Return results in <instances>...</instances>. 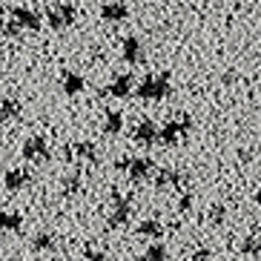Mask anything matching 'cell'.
Returning <instances> with one entry per match:
<instances>
[{
	"label": "cell",
	"mask_w": 261,
	"mask_h": 261,
	"mask_svg": "<svg viewBox=\"0 0 261 261\" xmlns=\"http://www.w3.org/2000/svg\"><path fill=\"white\" fill-rule=\"evenodd\" d=\"M187 187V175L178 167H161L155 172V190H184Z\"/></svg>",
	"instance_id": "cell-7"
},
{
	"label": "cell",
	"mask_w": 261,
	"mask_h": 261,
	"mask_svg": "<svg viewBox=\"0 0 261 261\" xmlns=\"http://www.w3.org/2000/svg\"><path fill=\"white\" fill-rule=\"evenodd\" d=\"M0 32H3V35H9V38H17V35H20V26H17L15 20H6V23L0 26Z\"/></svg>",
	"instance_id": "cell-27"
},
{
	"label": "cell",
	"mask_w": 261,
	"mask_h": 261,
	"mask_svg": "<svg viewBox=\"0 0 261 261\" xmlns=\"http://www.w3.org/2000/svg\"><path fill=\"white\" fill-rule=\"evenodd\" d=\"M190 126H192V121H190V115H175L172 121H167L158 129V144H164V146H175L178 141H184V135L190 132Z\"/></svg>",
	"instance_id": "cell-3"
},
{
	"label": "cell",
	"mask_w": 261,
	"mask_h": 261,
	"mask_svg": "<svg viewBox=\"0 0 261 261\" xmlns=\"http://www.w3.org/2000/svg\"><path fill=\"white\" fill-rule=\"evenodd\" d=\"M169 92H172L169 72H152V75H146L138 84V89H135V95L141 100H161V98H169Z\"/></svg>",
	"instance_id": "cell-1"
},
{
	"label": "cell",
	"mask_w": 261,
	"mask_h": 261,
	"mask_svg": "<svg viewBox=\"0 0 261 261\" xmlns=\"http://www.w3.org/2000/svg\"><path fill=\"white\" fill-rule=\"evenodd\" d=\"M103 95H107V98H129L132 95V75L123 72V75L112 77V84L103 89Z\"/></svg>",
	"instance_id": "cell-14"
},
{
	"label": "cell",
	"mask_w": 261,
	"mask_h": 261,
	"mask_svg": "<svg viewBox=\"0 0 261 261\" xmlns=\"http://www.w3.org/2000/svg\"><path fill=\"white\" fill-rule=\"evenodd\" d=\"M63 155L66 158H75V161H86V164H98V146H95V141H86V138H81V141H72L66 149H63Z\"/></svg>",
	"instance_id": "cell-6"
},
{
	"label": "cell",
	"mask_w": 261,
	"mask_h": 261,
	"mask_svg": "<svg viewBox=\"0 0 261 261\" xmlns=\"http://www.w3.org/2000/svg\"><path fill=\"white\" fill-rule=\"evenodd\" d=\"M241 253L244 255H258L261 253V238L255 236V232H247V236L241 238Z\"/></svg>",
	"instance_id": "cell-23"
},
{
	"label": "cell",
	"mask_w": 261,
	"mask_h": 261,
	"mask_svg": "<svg viewBox=\"0 0 261 261\" xmlns=\"http://www.w3.org/2000/svg\"><path fill=\"white\" fill-rule=\"evenodd\" d=\"M121 129H123V115L115 112V109H109L103 115V132L107 135H121Z\"/></svg>",
	"instance_id": "cell-20"
},
{
	"label": "cell",
	"mask_w": 261,
	"mask_h": 261,
	"mask_svg": "<svg viewBox=\"0 0 261 261\" xmlns=\"http://www.w3.org/2000/svg\"><path fill=\"white\" fill-rule=\"evenodd\" d=\"M187 261H213V250H207V247H198V250H195V253H192Z\"/></svg>",
	"instance_id": "cell-25"
},
{
	"label": "cell",
	"mask_w": 261,
	"mask_h": 261,
	"mask_svg": "<svg viewBox=\"0 0 261 261\" xmlns=\"http://www.w3.org/2000/svg\"><path fill=\"white\" fill-rule=\"evenodd\" d=\"M115 169H118V172H123L129 181L138 184V181H146V178L155 172V161H152V158H118Z\"/></svg>",
	"instance_id": "cell-2"
},
{
	"label": "cell",
	"mask_w": 261,
	"mask_h": 261,
	"mask_svg": "<svg viewBox=\"0 0 261 261\" xmlns=\"http://www.w3.org/2000/svg\"><path fill=\"white\" fill-rule=\"evenodd\" d=\"M178 210H181V213H190L192 210V195H184V198L178 201Z\"/></svg>",
	"instance_id": "cell-28"
},
{
	"label": "cell",
	"mask_w": 261,
	"mask_h": 261,
	"mask_svg": "<svg viewBox=\"0 0 261 261\" xmlns=\"http://www.w3.org/2000/svg\"><path fill=\"white\" fill-rule=\"evenodd\" d=\"M81 184H84V181H81V172H72V175H66L61 181V187H63V195H66V198H72V195H77V192H81Z\"/></svg>",
	"instance_id": "cell-22"
},
{
	"label": "cell",
	"mask_w": 261,
	"mask_h": 261,
	"mask_svg": "<svg viewBox=\"0 0 261 261\" xmlns=\"http://www.w3.org/2000/svg\"><path fill=\"white\" fill-rule=\"evenodd\" d=\"M84 261H107V250L100 244H86L84 247Z\"/></svg>",
	"instance_id": "cell-24"
},
{
	"label": "cell",
	"mask_w": 261,
	"mask_h": 261,
	"mask_svg": "<svg viewBox=\"0 0 261 261\" xmlns=\"http://www.w3.org/2000/svg\"><path fill=\"white\" fill-rule=\"evenodd\" d=\"M132 141H135L138 146H152V144H158V126H155V121L144 118V121L135 126V132H132Z\"/></svg>",
	"instance_id": "cell-12"
},
{
	"label": "cell",
	"mask_w": 261,
	"mask_h": 261,
	"mask_svg": "<svg viewBox=\"0 0 261 261\" xmlns=\"http://www.w3.org/2000/svg\"><path fill=\"white\" fill-rule=\"evenodd\" d=\"M164 224L158 221V218H144V221L138 224V236H144V238H161L164 236Z\"/></svg>",
	"instance_id": "cell-19"
},
{
	"label": "cell",
	"mask_w": 261,
	"mask_h": 261,
	"mask_svg": "<svg viewBox=\"0 0 261 261\" xmlns=\"http://www.w3.org/2000/svg\"><path fill=\"white\" fill-rule=\"evenodd\" d=\"M23 158L26 161H38V164H43V161H49L52 158V149H49V141L46 138H40V135H32V138H26L23 141Z\"/></svg>",
	"instance_id": "cell-8"
},
{
	"label": "cell",
	"mask_w": 261,
	"mask_h": 261,
	"mask_svg": "<svg viewBox=\"0 0 261 261\" xmlns=\"http://www.w3.org/2000/svg\"><path fill=\"white\" fill-rule=\"evenodd\" d=\"M75 17H77V9L72 3H55V6L46 9V20L52 29H66V26L75 23Z\"/></svg>",
	"instance_id": "cell-5"
},
{
	"label": "cell",
	"mask_w": 261,
	"mask_h": 261,
	"mask_svg": "<svg viewBox=\"0 0 261 261\" xmlns=\"http://www.w3.org/2000/svg\"><path fill=\"white\" fill-rule=\"evenodd\" d=\"M20 227H23V215L20 213H12V210H3V213H0V230L20 232Z\"/></svg>",
	"instance_id": "cell-18"
},
{
	"label": "cell",
	"mask_w": 261,
	"mask_h": 261,
	"mask_svg": "<svg viewBox=\"0 0 261 261\" xmlns=\"http://www.w3.org/2000/svg\"><path fill=\"white\" fill-rule=\"evenodd\" d=\"M84 86H86L84 75H77V72H63V77H61V89H63V95L75 98V95L84 92Z\"/></svg>",
	"instance_id": "cell-17"
},
{
	"label": "cell",
	"mask_w": 261,
	"mask_h": 261,
	"mask_svg": "<svg viewBox=\"0 0 261 261\" xmlns=\"http://www.w3.org/2000/svg\"><path fill=\"white\" fill-rule=\"evenodd\" d=\"M132 215V207H129V198L121 195L118 190H112V210H109V218H107V227L109 230H118L123 224L129 221Z\"/></svg>",
	"instance_id": "cell-4"
},
{
	"label": "cell",
	"mask_w": 261,
	"mask_h": 261,
	"mask_svg": "<svg viewBox=\"0 0 261 261\" xmlns=\"http://www.w3.org/2000/svg\"><path fill=\"white\" fill-rule=\"evenodd\" d=\"M9 12H12V20L20 26V32H23V29L38 32L40 29V15H38V12H32V9H26V6H12Z\"/></svg>",
	"instance_id": "cell-10"
},
{
	"label": "cell",
	"mask_w": 261,
	"mask_h": 261,
	"mask_svg": "<svg viewBox=\"0 0 261 261\" xmlns=\"http://www.w3.org/2000/svg\"><path fill=\"white\" fill-rule=\"evenodd\" d=\"M121 58L129 66H138V63H144V58H146V49H144V43H141L135 35H129V38H123V43H121Z\"/></svg>",
	"instance_id": "cell-9"
},
{
	"label": "cell",
	"mask_w": 261,
	"mask_h": 261,
	"mask_svg": "<svg viewBox=\"0 0 261 261\" xmlns=\"http://www.w3.org/2000/svg\"><path fill=\"white\" fill-rule=\"evenodd\" d=\"M224 215H227V210H224L221 204L210 207V221H213V224H221V221H224Z\"/></svg>",
	"instance_id": "cell-26"
},
{
	"label": "cell",
	"mask_w": 261,
	"mask_h": 261,
	"mask_svg": "<svg viewBox=\"0 0 261 261\" xmlns=\"http://www.w3.org/2000/svg\"><path fill=\"white\" fill-rule=\"evenodd\" d=\"M3 184H6L9 192H17V190H23V187L32 184V172H29V169H23V167H12V169H6Z\"/></svg>",
	"instance_id": "cell-13"
},
{
	"label": "cell",
	"mask_w": 261,
	"mask_h": 261,
	"mask_svg": "<svg viewBox=\"0 0 261 261\" xmlns=\"http://www.w3.org/2000/svg\"><path fill=\"white\" fill-rule=\"evenodd\" d=\"M138 261H169V253H167V247L164 244H152V247H146L144 253L138 255Z\"/></svg>",
	"instance_id": "cell-21"
},
{
	"label": "cell",
	"mask_w": 261,
	"mask_h": 261,
	"mask_svg": "<svg viewBox=\"0 0 261 261\" xmlns=\"http://www.w3.org/2000/svg\"><path fill=\"white\" fill-rule=\"evenodd\" d=\"M20 112H23V103H20V98H15V95H6V98L0 100V121H3V123L20 118Z\"/></svg>",
	"instance_id": "cell-15"
},
{
	"label": "cell",
	"mask_w": 261,
	"mask_h": 261,
	"mask_svg": "<svg viewBox=\"0 0 261 261\" xmlns=\"http://www.w3.org/2000/svg\"><path fill=\"white\" fill-rule=\"evenodd\" d=\"M29 247L35 250V253H52L55 247H58V238H55V232L40 230V232H35V236H32Z\"/></svg>",
	"instance_id": "cell-16"
},
{
	"label": "cell",
	"mask_w": 261,
	"mask_h": 261,
	"mask_svg": "<svg viewBox=\"0 0 261 261\" xmlns=\"http://www.w3.org/2000/svg\"><path fill=\"white\" fill-rule=\"evenodd\" d=\"M255 204L261 207V187H258V192H255Z\"/></svg>",
	"instance_id": "cell-29"
},
{
	"label": "cell",
	"mask_w": 261,
	"mask_h": 261,
	"mask_svg": "<svg viewBox=\"0 0 261 261\" xmlns=\"http://www.w3.org/2000/svg\"><path fill=\"white\" fill-rule=\"evenodd\" d=\"M126 17H129V6L123 0H107L100 6V20H107V23H121Z\"/></svg>",
	"instance_id": "cell-11"
}]
</instances>
